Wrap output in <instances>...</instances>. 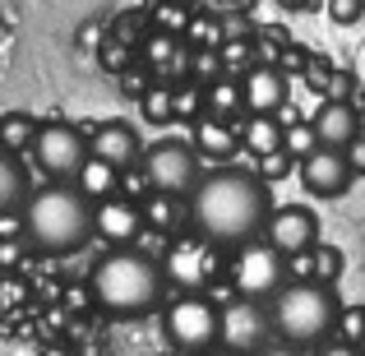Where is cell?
Listing matches in <instances>:
<instances>
[{"label":"cell","mask_w":365,"mask_h":356,"mask_svg":"<svg viewBox=\"0 0 365 356\" xmlns=\"http://www.w3.org/2000/svg\"><path fill=\"white\" fill-rule=\"evenodd\" d=\"M273 208L277 204H273V190H268L264 171L217 162L190 190V232L213 240L217 250H236L245 240L264 236Z\"/></svg>","instance_id":"1"},{"label":"cell","mask_w":365,"mask_h":356,"mask_svg":"<svg viewBox=\"0 0 365 356\" xmlns=\"http://www.w3.org/2000/svg\"><path fill=\"white\" fill-rule=\"evenodd\" d=\"M167 264L139 245H107V255L88 273V296L111 320H143L167 305Z\"/></svg>","instance_id":"2"},{"label":"cell","mask_w":365,"mask_h":356,"mask_svg":"<svg viewBox=\"0 0 365 356\" xmlns=\"http://www.w3.org/2000/svg\"><path fill=\"white\" fill-rule=\"evenodd\" d=\"M93 199L74 180H46L28 195L24 204V240L37 255H79L93 236Z\"/></svg>","instance_id":"3"},{"label":"cell","mask_w":365,"mask_h":356,"mask_svg":"<svg viewBox=\"0 0 365 356\" xmlns=\"http://www.w3.org/2000/svg\"><path fill=\"white\" fill-rule=\"evenodd\" d=\"M338 310H342V301L333 296V287L314 283V278H292V283L268 301L273 333L287 338V342H301L305 352L319 347L324 338H333V329H338Z\"/></svg>","instance_id":"4"},{"label":"cell","mask_w":365,"mask_h":356,"mask_svg":"<svg viewBox=\"0 0 365 356\" xmlns=\"http://www.w3.org/2000/svg\"><path fill=\"white\" fill-rule=\"evenodd\" d=\"M162 333L171 338V347L190 352H217L222 347V305L199 287V292H180L176 301L162 305Z\"/></svg>","instance_id":"5"},{"label":"cell","mask_w":365,"mask_h":356,"mask_svg":"<svg viewBox=\"0 0 365 356\" xmlns=\"http://www.w3.org/2000/svg\"><path fill=\"white\" fill-rule=\"evenodd\" d=\"M287 283H292V259L268 236H255V240H245V245L232 250V292L236 296L273 301Z\"/></svg>","instance_id":"6"},{"label":"cell","mask_w":365,"mask_h":356,"mask_svg":"<svg viewBox=\"0 0 365 356\" xmlns=\"http://www.w3.org/2000/svg\"><path fill=\"white\" fill-rule=\"evenodd\" d=\"M28 158H33V167L42 171L46 180H74L79 167L93 158L88 130H79V125H70V121H42L37 134H33V143H28Z\"/></svg>","instance_id":"7"},{"label":"cell","mask_w":365,"mask_h":356,"mask_svg":"<svg viewBox=\"0 0 365 356\" xmlns=\"http://www.w3.org/2000/svg\"><path fill=\"white\" fill-rule=\"evenodd\" d=\"M143 176L153 190H167V195H185L199 185L204 167H199V148L190 139H158L143 148Z\"/></svg>","instance_id":"8"},{"label":"cell","mask_w":365,"mask_h":356,"mask_svg":"<svg viewBox=\"0 0 365 356\" xmlns=\"http://www.w3.org/2000/svg\"><path fill=\"white\" fill-rule=\"evenodd\" d=\"M268 338H273V315H268V301L236 296V301L222 305V347L227 352L259 356V347H264Z\"/></svg>","instance_id":"9"},{"label":"cell","mask_w":365,"mask_h":356,"mask_svg":"<svg viewBox=\"0 0 365 356\" xmlns=\"http://www.w3.org/2000/svg\"><path fill=\"white\" fill-rule=\"evenodd\" d=\"M217 255H222V250L195 232L185 240H171V250H167L162 264H167V278L180 287V292H199V287H208L217 278Z\"/></svg>","instance_id":"10"},{"label":"cell","mask_w":365,"mask_h":356,"mask_svg":"<svg viewBox=\"0 0 365 356\" xmlns=\"http://www.w3.org/2000/svg\"><path fill=\"white\" fill-rule=\"evenodd\" d=\"M296 171H301V185L310 190V195H319V199H342L351 190V180H356L347 148H329V143H319L314 153H305V158L296 162Z\"/></svg>","instance_id":"11"},{"label":"cell","mask_w":365,"mask_h":356,"mask_svg":"<svg viewBox=\"0 0 365 356\" xmlns=\"http://www.w3.org/2000/svg\"><path fill=\"white\" fill-rule=\"evenodd\" d=\"M88 148H93V158L111 162L120 176L143 167V139H139V130H134L130 121H102V125H93V130H88Z\"/></svg>","instance_id":"12"},{"label":"cell","mask_w":365,"mask_h":356,"mask_svg":"<svg viewBox=\"0 0 365 356\" xmlns=\"http://www.w3.org/2000/svg\"><path fill=\"white\" fill-rule=\"evenodd\" d=\"M143 227H148L143 223V204H134L130 195H107L93 208V236L102 245H134Z\"/></svg>","instance_id":"13"},{"label":"cell","mask_w":365,"mask_h":356,"mask_svg":"<svg viewBox=\"0 0 365 356\" xmlns=\"http://www.w3.org/2000/svg\"><path fill=\"white\" fill-rule=\"evenodd\" d=\"M264 236L292 259V255H301V250L319 245V218H314V208H305V204H282V208L268 213Z\"/></svg>","instance_id":"14"},{"label":"cell","mask_w":365,"mask_h":356,"mask_svg":"<svg viewBox=\"0 0 365 356\" xmlns=\"http://www.w3.org/2000/svg\"><path fill=\"white\" fill-rule=\"evenodd\" d=\"M241 88H245V111H255V116H277L292 98V83L277 65H250L241 74Z\"/></svg>","instance_id":"15"},{"label":"cell","mask_w":365,"mask_h":356,"mask_svg":"<svg viewBox=\"0 0 365 356\" xmlns=\"http://www.w3.org/2000/svg\"><path fill=\"white\" fill-rule=\"evenodd\" d=\"M310 125H314V134H319V143H329V148H347V143L361 134L356 107H351V102H342V98H329L310 116Z\"/></svg>","instance_id":"16"},{"label":"cell","mask_w":365,"mask_h":356,"mask_svg":"<svg viewBox=\"0 0 365 356\" xmlns=\"http://www.w3.org/2000/svg\"><path fill=\"white\" fill-rule=\"evenodd\" d=\"M190 143L199 148V158H213V162H232V153H241V130H232V121L222 116H199Z\"/></svg>","instance_id":"17"},{"label":"cell","mask_w":365,"mask_h":356,"mask_svg":"<svg viewBox=\"0 0 365 356\" xmlns=\"http://www.w3.org/2000/svg\"><path fill=\"white\" fill-rule=\"evenodd\" d=\"M143 223L162 236H180L190 227V199L167 195V190H148V199H143Z\"/></svg>","instance_id":"18"},{"label":"cell","mask_w":365,"mask_h":356,"mask_svg":"<svg viewBox=\"0 0 365 356\" xmlns=\"http://www.w3.org/2000/svg\"><path fill=\"white\" fill-rule=\"evenodd\" d=\"M28 195H33V171L19 153L0 148V213H24Z\"/></svg>","instance_id":"19"},{"label":"cell","mask_w":365,"mask_h":356,"mask_svg":"<svg viewBox=\"0 0 365 356\" xmlns=\"http://www.w3.org/2000/svg\"><path fill=\"white\" fill-rule=\"evenodd\" d=\"M282 134H287V121H277V116H255V111H245V125H241V153H250V158H268V153H282Z\"/></svg>","instance_id":"20"},{"label":"cell","mask_w":365,"mask_h":356,"mask_svg":"<svg viewBox=\"0 0 365 356\" xmlns=\"http://www.w3.org/2000/svg\"><path fill=\"white\" fill-rule=\"evenodd\" d=\"M204 111H208V116H222V121L241 116V111H245V88H241V79H227V74L208 79V83H204Z\"/></svg>","instance_id":"21"},{"label":"cell","mask_w":365,"mask_h":356,"mask_svg":"<svg viewBox=\"0 0 365 356\" xmlns=\"http://www.w3.org/2000/svg\"><path fill=\"white\" fill-rule=\"evenodd\" d=\"M74 185L98 204V199H107V195H120V171L111 167V162H102V158H88L79 167V176H74Z\"/></svg>","instance_id":"22"},{"label":"cell","mask_w":365,"mask_h":356,"mask_svg":"<svg viewBox=\"0 0 365 356\" xmlns=\"http://www.w3.org/2000/svg\"><path fill=\"white\" fill-rule=\"evenodd\" d=\"M33 134H37V121L28 116V111H9V116H0V148H9V153H28Z\"/></svg>","instance_id":"23"},{"label":"cell","mask_w":365,"mask_h":356,"mask_svg":"<svg viewBox=\"0 0 365 356\" xmlns=\"http://www.w3.org/2000/svg\"><path fill=\"white\" fill-rule=\"evenodd\" d=\"M338 273H342V250L338 245H314L310 250V278L314 283H338Z\"/></svg>","instance_id":"24"},{"label":"cell","mask_w":365,"mask_h":356,"mask_svg":"<svg viewBox=\"0 0 365 356\" xmlns=\"http://www.w3.org/2000/svg\"><path fill=\"white\" fill-rule=\"evenodd\" d=\"M282 148L292 153L296 162H301L305 153H314V148H319V134H314V125H310V121H301V125H296V121H287V134H282Z\"/></svg>","instance_id":"25"},{"label":"cell","mask_w":365,"mask_h":356,"mask_svg":"<svg viewBox=\"0 0 365 356\" xmlns=\"http://www.w3.org/2000/svg\"><path fill=\"white\" fill-rule=\"evenodd\" d=\"M333 333L365 347V305H342V310H338V329H333Z\"/></svg>","instance_id":"26"},{"label":"cell","mask_w":365,"mask_h":356,"mask_svg":"<svg viewBox=\"0 0 365 356\" xmlns=\"http://www.w3.org/2000/svg\"><path fill=\"white\" fill-rule=\"evenodd\" d=\"M310 356H365V347H361V342H347V338H338V333H333V338H324L319 347H310Z\"/></svg>","instance_id":"27"},{"label":"cell","mask_w":365,"mask_h":356,"mask_svg":"<svg viewBox=\"0 0 365 356\" xmlns=\"http://www.w3.org/2000/svg\"><path fill=\"white\" fill-rule=\"evenodd\" d=\"M176 56H180V46H176V37H167V33H158V37H153V42H148V61H153V65H158V70H162V65H167V61H176Z\"/></svg>","instance_id":"28"},{"label":"cell","mask_w":365,"mask_h":356,"mask_svg":"<svg viewBox=\"0 0 365 356\" xmlns=\"http://www.w3.org/2000/svg\"><path fill=\"white\" fill-rule=\"evenodd\" d=\"M365 0H329V14L338 19V24H351V19H361Z\"/></svg>","instance_id":"29"},{"label":"cell","mask_w":365,"mask_h":356,"mask_svg":"<svg viewBox=\"0 0 365 356\" xmlns=\"http://www.w3.org/2000/svg\"><path fill=\"white\" fill-rule=\"evenodd\" d=\"M259 356H305V347H301V342H287V338H277V333H273V338L259 347Z\"/></svg>","instance_id":"30"},{"label":"cell","mask_w":365,"mask_h":356,"mask_svg":"<svg viewBox=\"0 0 365 356\" xmlns=\"http://www.w3.org/2000/svg\"><path fill=\"white\" fill-rule=\"evenodd\" d=\"M347 158H351V171H356V176H365V130L347 143Z\"/></svg>","instance_id":"31"},{"label":"cell","mask_w":365,"mask_h":356,"mask_svg":"<svg viewBox=\"0 0 365 356\" xmlns=\"http://www.w3.org/2000/svg\"><path fill=\"white\" fill-rule=\"evenodd\" d=\"M167 356H204V352H190V347H171Z\"/></svg>","instance_id":"32"},{"label":"cell","mask_w":365,"mask_h":356,"mask_svg":"<svg viewBox=\"0 0 365 356\" xmlns=\"http://www.w3.org/2000/svg\"><path fill=\"white\" fill-rule=\"evenodd\" d=\"M213 356H245V352H227V347H222V352H213Z\"/></svg>","instance_id":"33"}]
</instances>
